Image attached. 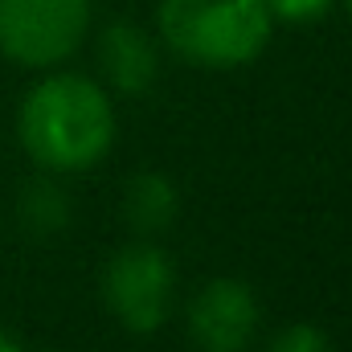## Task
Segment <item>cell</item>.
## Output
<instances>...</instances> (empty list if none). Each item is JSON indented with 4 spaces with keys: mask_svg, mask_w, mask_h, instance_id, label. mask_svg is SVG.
Instances as JSON below:
<instances>
[{
    "mask_svg": "<svg viewBox=\"0 0 352 352\" xmlns=\"http://www.w3.org/2000/svg\"><path fill=\"white\" fill-rule=\"evenodd\" d=\"M258 332V295L250 283L209 278L188 303V340L197 352H246Z\"/></svg>",
    "mask_w": 352,
    "mask_h": 352,
    "instance_id": "cell-5",
    "label": "cell"
},
{
    "mask_svg": "<svg viewBox=\"0 0 352 352\" xmlns=\"http://www.w3.org/2000/svg\"><path fill=\"white\" fill-rule=\"evenodd\" d=\"M180 213V192L164 173H135L123 188V217L140 238L168 230Z\"/></svg>",
    "mask_w": 352,
    "mask_h": 352,
    "instance_id": "cell-7",
    "label": "cell"
},
{
    "mask_svg": "<svg viewBox=\"0 0 352 352\" xmlns=\"http://www.w3.org/2000/svg\"><path fill=\"white\" fill-rule=\"evenodd\" d=\"M344 4H349V12H352V0H344Z\"/></svg>",
    "mask_w": 352,
    "mask_h": 352,
    "instance_id": "cell-12",
    "label": "cell"
},
{
    "mask_svg": "<svg viewBox=\"0 0 352 352\" xmlns=\"http://www.w3.org/2000/svg\"><path fill=\"white\" fill-rule=\"evenodd\" d=\"M115 107L102 82L50 74L21 98L16 140L41 173H87L115 144Z\"/></svg>",
    "mask_w": 352,
    "mask_h": 352,
    "instance_id": "cell-1",
    "label": "cell"
},
{
    "mask_svg": "<svg viewBox=\"0 0 352 352\" xmlns=\"http://www.w3.org/2000/svg\"><path fill=\"white\" fill-rule=\"evenodd\" d=\"M98 291H102L107 311L127 332L152 336L156 328H164V320L173 311V291H176L173 258L152 242H127L102 263Z\"/></svg>",
    "mask_w": 352,
    "mask_h": 352,
    "instance_id": "cell-3",
    "label": "cell"
},
{
    "mask_svg": "<svg viewBox=\"0 0 352 352\" xmlns=\"http://www.w3.org/2000/svg\"><path fill=\"white\" fill-rule=\"evenodd\" d=\"M16 217H21V226H25L33 238H54L58 230L70 226V197H66V188H62L54 176H37V180L21 192Z\"/></svg>",
    "mask_w": 352,
    "mask_h": 352,
    "instance_id": "cell-8",
    "label": "cell"
},
{
    "mask_svg": "<svg viewBox=\"0 0 352 352\" xmlns=\"http://www.w3.org/2000/svg\"><path fill=\"white\" fill-rule=\"evenodd\" d=\"M156 29L176 58L205 70L250 66L274 33L266 0H160Z\"/></svg>",
    "mask_w": 352,
    "mask_h": 352,
    "instance_id": "cell-2",
    "label": "cell"
},
{
    "mask_svg": "<svg viewBox=\"0 0 352 352\" xmlns=\"http://www.w3.org/2000/svg\"><path fill=\"white\" fill-rule=\"evenodd\" d=\"M336 0H266L270 16L283 21V25H316L332 12Z\"/></svg>",
    "mask_w": 352,
    "mask_h": 352,
    "instance_id": "cell-10",
    "label": "cell"
},
{
    "mask_svg": "<svg viewBox=\"0 0 352 352\" xmlns=\"http://www.w3.org/2000/svg\"><path fill=\"white\" fill-rule=\"evenodd\" d=\"M90 29V0H0V54L45 70L66 62Z\"/></svg>",
    "mask_w": 352,
    "mask_h": 352,
    "instance_id": "cell-4",
    "label": "cell"
},
{
    "mask_svg": "<svg viewBox=\"0 0 352 352\" xmlns=\"http://www.w3.org/2000/svg\"><path fill=\"white\" fill-rule=\"evenodd\" d=\"M98 74L119 94H148L160 78V50L156 41L127 21H115L98 33Z\"/></svg>",
    "mask_w": 352,
    "mask_h": 352,
    "instance_id": "cell-6",
    "label": "cell"
},
{
    "mask_svg": "<svg viewBox=\"0 0 352 352\" xmlns=\"http://www.w3.org/2000/svg\"><path fill=\"white\" fill-rule=\"evenodd\" d=\"M0 352H21V344H16V336H12L8 328H0Z\"/></svg>",
    "mask_w": 352,
    "mask_h": 352,
    "instance_id": "cell-11",
    "label": "cell"
},
{
    "mask_svg": "<svg viewBox=\"0 0 352 352\" xmlns=\"http://www.w3.org/2000/svg\"><path fill=\"white\" fill-rule=\"evenodd\" d=\"M266 352H332V340L316 324H291L266 344Z\"/></svg>",
    "mask_w": 352,
    "mask_h": 352,
    "instance_id": "cell-9",
    "label": "cell"
}]
</instances>
